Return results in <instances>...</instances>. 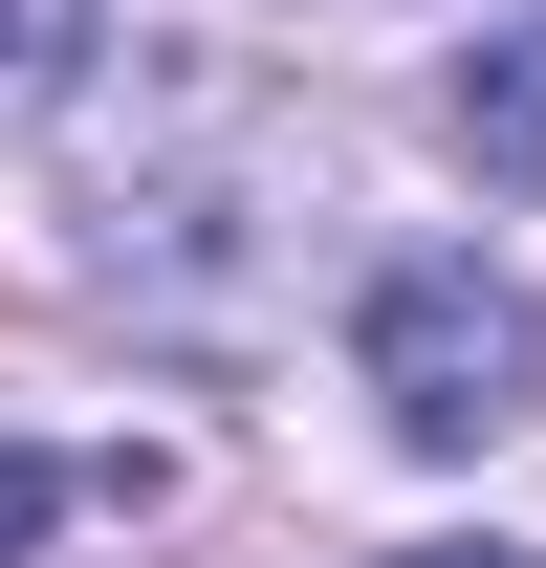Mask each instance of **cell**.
<instances>
[{
    "label": "cell",
    "mask_w": 546,
    "mask_h": 568,
    "mask_svg": "<svg viewBox=\"0 0 546 568\" xmlns=\"http://www.w3.org/2000/svg\"><path fill=\"white\" fill-rule=\"evenodd\" d=\"M350 372H372V416L415 437V459H481L503 416H546V306L481 241H415V263L350 284Z\"/></svg>",
    "instance_id": "6da1fadb"
},
{
    "label": "cell",
    "mask_w": 546,
    "mask_h": 568,
    "mask_svg": "<svg viewBox=\"0 0 546 568\" xmlns=\"http://www.w3.org/2000/svg\"><path fill=\"white\" fill-rule=\"evenodd\" d=\"M153 503H175L153 437H0V568H44L67 525H153Z\"/></svg>",
    "instance_id": "7a4b0ae2"
},
{
    "label": "cell",
    "mask_w": 546,
    "mask_h": 568,
    "mask_svg": "<svg viewBox=\"0 0 546 568\" xmlns=\"http://www.w3.org/2000/svg\"><path fill=\"white\" fill-rule=\"evenodd\" d=\"M437 132L503 175V197H546V22H503V44H459V88H437Z\"/></svg>",
    "instance_id": "3957f363"
},
{
    "label": "cell",
    "mask_w": 546,
    "mask_h": 568,
    "mask_svg": "<svg viewBox=\"0 0 546 568\" xmlns=\"http://www.w3.org/2000/svg\"><path fill=\"white\" fill-rule=\"evenodd\" d=\"M88 44H110V0H0V110H67Z\"/></svg>",
    "instance_id": "277c9868"
},
{
    "label": "cell",
    "mask_w": 546,
    "mask_h": 568,
    "mask_svg": "<svg viewBox=\"0 0 546 568\" xmlns=\"http://www.w3.org/2000/svg\"><path fill=\"white\" fill-rule=\"evenodd\" d=\"M394 568H546V547H394Z\"/></svg>",
    "instance_id": "5b68a950"
}]
</instances>
